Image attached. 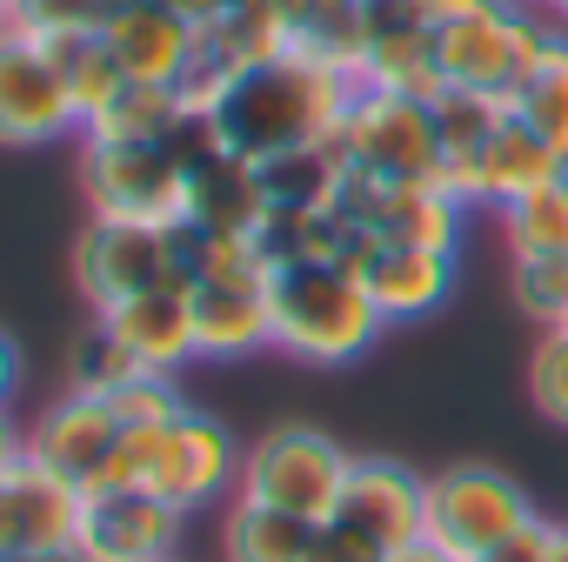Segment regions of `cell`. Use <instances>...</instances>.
<instances>
[{
  "label": "cell",
  "instance_id": "36",
  "mask_svg": "<svg viewBox=\"0 0 568 562\" xmlns=\"http://www.w3.org/2000/svg\"><path fill=\"white\" fill-rule=\"evenodd\" d=\"M28 462V429L14 422V409H0V475Z\"/></svg>",
  "mask_w": 568,
  "mask_h": 562
},
{
  "label": "cell",
  "instance_id": "18",
  "mask_svg": "<svg viewBox=\"0 0 568 562\" xmlns=\"http://www.w3.org/2000/svg\"><path fill=\"white\" fill-rule=\"evenodd\" d=\"M187 309H194V349H201V362H241V355L274 349L267 274L194 281V289H187Z\"/></svg>",
  "mask_w": 568,
  "mask_h": 562
},
{
  "label": "cell",
  "instance_id": "26",
  "mask_svg": "<svg viewBox=\"0 0 568 562\" xmlns=\"http://www.w3.org/2000/svg\"><path fill=\"white\" fill-rule=\"evenodd\" d=\"M187 114V101L174 88H148V81H128L101 114H88L81 141H168L174 121Z\"/></svg>",
  "mask_w": 568,
  "mask_h": 562
},
{
  "label": "cell",
  "instance_id": "6",
  "mask_svg": "<svg viewBox=\"0 0 568 562\" xmlns=\"http://www.w3.org/2000/svg\"><path fill=\"white\" fill-rule=\"evenodd\" d=\"M335 154L368 181H442L435 101L388 94V88H355V101L335 128Z\"/></svg>",
  "mask_w": 568,
  "mask_h": 562
},
{
  "label": "cell",
  "instance_id": "37",
  "mask_svg": "<svg viewBox=\"0 0 568 562\" xmlns=\"http://www.w3.org/2000/svg\"><path fill=\"white\" fill-rule=\"evenodd\" d=\"M14 382H21V349L0 335V409H8V395H14Z\"/></svg>",
  "mask_w": 568,
  "mask_h": 562
},
{
  "label": "cell",
  "instance_id": "16",
  "mask_svg": "<svg viewBox=\"0 0 568 562\" xmlns=\"http://www.w3.org/2000/svg\"><path fill=\"white\" fill-rule=\"evenodd\" d=\"M81 489L41 469L34 455L21 469L0 475V562L28 555V549H74L81 535Z\"/></svg>",
  "mask_w": 568,
  "mask_h": 562
},
{
  "label": "cell",
  "instance_id": "13",
  "mask_svg": "<svg viewBox=\"0 0 568 562\" xmlns=\"http://www.w3.org/2000/svg\"><path fill=\"white\" fill-rule=\"evenodd\" d=\"M121 435H128V422H121L114 395L68 389L61 402H48V409L28 422V455H34L41 469H54L61 482H74L81 495H101Z\"/></svg>",
  "mask_w": 568,
  "mask_h": 562
},
{
  "label": "cell",
  "instance_id": "21",
  "mask_svg": "<svg viewBox=\"0 0 568 562\" xmlns=\"http://www.w3.org/2000/svg\"><path fill=\"white\" fill-rule=\"evenodd\" d=\"M288 54H308L322 68H342L362 81V54H368V8L362 0H267Z\"/></svg>",
  "mask_w": 568,
  "mask_h": 562
},
{
  "label": "cell",
  "instance_id": "33",
  "mask_svg": "<svg viewBox=\"0 0 568 562\" xmlns=\"http://www.w3.org/2000/svg\"><path fill=\"white\" fill-rule=\"evenodd\" d=\"M308 562H395V555H388L382 542H368V535H355L348 522L328 515V522L315 529V542H308Z\"/></svg>",
  "mask_w": 568,
  "mask_h": 562
},
{
  "label": "cell",
  "instance_id": "41",
  "mask_svg": "<svg viewBox=\"0 0 568 562\" xmlns=\"http://www.w3.org/2000/svg\"><path fill=\"white\" fill-rule=\"evenodd\" d=\"M541 14H555V21L568 28V0H541Z\"/></svg>",
  "mask_w": 568,
  "mask_h": 562
},
{
  "label": "cell",
  "instance_id": "23",
  "mask_svg": "<svg viewBox=\"0 0 568 562\" xmlns=\"http://www.w3.org/2000/svg\"><path fill=\"white\" fill-rule=\"evenodd\" d=\"M322 522H302L288 509H267V502H227V522H221V555L227 562H308V542H315Z\"/></svg>",
  "mask_w": 568,
  "mask_h": 562
},
{
  "label": "cell",
  "instance_id": "3",
  "mask_svg": "<svg viewBox=\"0 0 568 562\" xmlns=\"http://www.w3.org/2000/svg\"><path fill=\"white\" fill-rule=\"evenodd\" d=\"M555 21L528 0H475L455 21L435 28V68L442 88L462 94H488V101H515L521 81L541 68V54L555 48Z\"/></svg>",
  "mask_w": 568,
  "mask_h": 562
},
{
  "label": "cell",
  "instance_id": "35",
  "mask_svg": "<svg viewBox=\"0 0 568 562\" xmlns=\"http://www.w3.org/2000/svg\"><path fill=\"white\" fill-rule=\"evenodd\" d=\"M161 8H174L187 28H214L221 14H234V8H241V0H161Z\"/></svg>",
  "mask_w": 568,
  "mask_h": 562
},
{
  "label": "cell",
  "instance_id": "10",
  "mask_svg": "<svg viewBox=\"0 0 568 562\" xmlns=\"http://www.w3.org/2000/svg\"><path fill=\"white\" fill-rule=\"evenodd\" d=\"M234 475H241V449H234V435H227L221 422L181 409L174 422H154V429H148L141 489L161 495V502H174L181 515L207 509L221 489H234Z\"/></svg>",
  "mask_w": 568,
  "mask_h": 562
},
{
  "label": "cell",
  "instance_id": "24",
  "mask_svg": "<svg viewBox=\"0 0 568 562\" xmlns=\"http://www.w3.org/2000/svg\"><path fill=\"white\" fill-rule=\"evenodd\" d=\"M254 168H261L267 208H281V214L335 208V194H342V181H348V161L335 154V141H322V148H295V154H267V161H254Z\"/></svg>",
  "mask_w": 568,
  "mask_h": 562
},
{
  "label": "cell",
  "instance_id": "43",
  "mask_svg": "<svg viewBox=\"0 0 568 562\" xmlns=\"http://www.w3.org/2000/svg\"><path fill=\"white\" fill-rule=\"evenodd\" d=\"M528 8H541V0H528Z\"/></svg>",
  "mask_w": 568,
  "mask_h": 562
},
{
  "label": "cell",
  "instance_id": "8",
  "mask_svg": "<svg viewBox=\"0 0 568 562\" xmlns=\"http://www.w3.org/2000/svg\"><path fill=\"white\" fill-rule=\"evenodd\" d=\"M521 522H535V502L521 495V482H508L488 462H462V469H442L428 482V529H422V542L455 555V562H468V555L495 549L501 535H515Z\"/></svg>",
  "mask_w": 568,
  "mask_h": 562
},
{
  "label": "cell",
  "instance_id": "32",
  "mask_svg": "<svg viewBox=\"0 0 568 562\" xmlns=\"http://www.w3.org/2000/svg\"><path fill=\"white\" fill-rule=\"evenodd\" d=\"M528 389H535V409L568 429V322L561 329H541L535 355H528Z\"/></svg>",
  "mask_w": 568,
  "mask_h": 562
},
{
  "label": "cell",
  "instance_id": "28",
  "mask_svg": "<svg viewBox=\"0 0 568 562\" xmlns=\"http://www.w3.org/2000/svg\"><path fill=\"white\" fill-rule=\"evenodd\" d=\"M54 48V61H61V81H68V94H74V108H81V128H88V114H101L121 88H128V74H121V61H114V48L101 41V28L94 34H68V41H48Z\"/></svg>",
  "mask_w": 568,
  "mask_h": 562
},
{
  "label": "cell",
  "instance_id": "14",
  "mask_svg": "<svg viewBox=\"0 0 568 562\" xmlns=\"http://www.w3.org/2000/svg\"><path fill=\"white\" fill-rule=\"evenodd\" d=\"M187 515L148 489H108L81 502V535L74 549L88 562H174Z\"/></svg>",
  "mask_w": 568,
  "mask_h": 562
},
{
  "label": "cell",
  "instance_id": "20",
  "mask_svg": "<svg viewBox=\"0 0 568 562\" xmlns=\"http://www.w3.org/2000/svg\"><path fill=\"white\" fill-rule=\"evenodd\" d=\"M108 329L128 342V355L148 369V375H181L187 362H201L194 349V309H187V289L168 281V289H148L121 309H101Z\"/></svg>",
  "mask_w": 568,
  "mask_h": 562
},
{
  "label": "cell",
  "instance_id": "2",
  "mask_svg": "<svg viewBox=\"0 0 568 562\" xmlns=\"http://www.w3.org/2000/svg\"><path fill=\"white\" fill-rule=\"evenodd\" d=\"M267 315H274V349L308 369H348L388 329L368 281L348 261H315V254L267 268Z\"/></svg>",
  "mask_w": 568,
  "mask_h": 562
},
{
  "label": "cell",
  "instance_id": "44",
  "mask_svg": "<svg viewBox=\"0 0 568 562\" xmlns=\"http://www.w3.org/2000/svg\"><path fill=\"white\" fill-rule=\"evenodd\" d=\"M108 8H114V0H108Z\"/></svg>",
  "mask_w": 568,
  "mask_h": 562
},
{
  "label": "cell",
  "instance_id": "40",
  "mask_svg": "<svg viewBox=\"0 0 568 562\" xmlns=\"http://www.w3.org/2000/svg\"><path fill=\"white\" fill-rule=\"evenodd\" d=\"M548 562H568V522L555 529V555H548Z\"/></svg>",
  "mask_w": 568,
  "mask_h": 562
},
{
  "label": "cell",
  "instance_id": "9",
  "mask_svg": "<svg viewBox=\"0 0 568 562\" xmlns=\"http://www.w3.org/2000/svg\"><path fill=\"white\" fill-rule=\"evenodd\" d=\"M81 141V108L61 81L48 41L8 28L0 34V148H54Z\"/></svg>",
  "mask_w": 568,
  "mask_h": 562
},
{
  "label": "cell",
  "instance_id": "30",
  "mask_svg": "<svg viewBox=\"0 0 568 562\" xmlns=\"http://www.w3.org/2000/svg\"><path fill=\"white\" fill-rule=\"evenodd\" d=\"M508 289H515V309L535 329H561L568 322V261L521 254V261H508Z\"/></svg>",
  "mask_w": 568,
  "mask_h": 562
},
{
  "label": "cell",
  "instance_id": "7",
  "mask_svg": "<svg viewBox=\"0 0 568 562\" xmlns=\"http://www.w3.org/2000/svg\"><path fill=\"white\" fill-rule=\"evenodd\" d=\"M187 228V221H181ZM181 228H148V221H101L88 214L81 241H74V281H81V295L88 309H121L148 289H168V281H181L187 289V274H181Z\"/></svg>",
  "mask_w": 568,
  "mask_h": 562
},
{
  "label": "cell",
  "instance_id": "17",
  "mask_svg": "<svg viewBox=\"0 0 568 562\" xmlns=\"http://www.w3.org/2000/svg\"><path fill=\"white\" fill-rule=\"evenodd\" d=\"M101 41L114 48L121 74L148 88H181L187 54H194V28L174 8H161V0H114L101 21Z\"/></svg>",
  "mask_w": 568,
  "mask_h": 562
},
{
  "label": "cell",
  "instance_id": "4",
  "mask_svg": "<svg viewBox=\"0 0 568 562\" xmlns=\"http://www.w3.org/2000/svg\"><path fill=\"white\" fill-rule=\"evenodd\" d=\"M348 469H355V455L335 435L288 422V429H267L261 442L241 449L234 495L241 502H267V509H288L302 522H328L342 489H348Z\"/></svg>",
  "mask_w": 568,
  "mask_h": 562
},
{
  "label": "cell",
  "instance_id": "39",
  "mask_svg": "<svg viewBox=\"0 0 568 562\" xmlns=\"http://www.w3.org/2000/svg\"><path fill=\"white\" fill-rule=\"evenodd\" d=\"M395 562H455V555H442V549H428V542H415L408 555H395Z\"/></svg>",
  "mask_w": 568,
  "mask_h": 562
},
{
  "label": "cell",
  "instance_id": "27",
  "mask_svg": "<svg viewBox=\"0 0 568 562\" xmlns=\"http://www.w3.org/2000/svg\"><path fill=\"white\" fill-rule=\"evenodd\" d=\"M515 114L541 134V148L568 168V34H555V48L541 54V68L521 81Z\"/></svg>",
  "mask_w": 568,
  "mask_h": 562
},
{
  "label": "cell",
  "instance_id": "19",
  "mask_svg": "<svg viewBox=\"0 0 568 562\" xmlns=\"http://www.w3.org/2000/svg\"><path fill=\"white\" fill-rule=\"evenodd\" d=\"M355 274L368 281V295L382 309V322H422L448 302L455 289V254L442 248H402V241H375Z\"/></svg>",
  "mask_w": 568,
  "mask_h": 562
},
{
  "label": "cell",
  "instance_id": "25",
  "mask_svg": "<svg viewBox=\"0 0 568 562\" xmlns=\"http://www.w3.org/2000/svg\"><path fill=\"white\" fill-rule=\"evenodd\" d=\"M501 241H508V261H521V254L568 261V168L501 208Z\"/></svg>",
  "mask_w": 568,
  "mask_h": 562
},
{
  "label": "cell",
  "instance_id": "31",
  "mask_svg": "<svg viewBox=\"0 0 568 562\" xmlns=\"http://www.w3.org/2000/svg\"><path fill=\"white\" fill-rule=\"evenodd\" d=\"M108 21V0H14V28L34 41H68V34H94Z\"/></svg>",
  "mask_w": 568,
  "mask_h": 562
},
{
  "label": "cell",
  "instance_id": "12",
  "mask_svg": "<svg viewBox=\"0 0 568 562\" xmlns=\"http://www.w3.org/2000/svg\"><path fill=\"white\" fill-rule=\"evenodd\" d=\"M561 174V161L541 148V134L508 108L475 148H462V154H448L442 161V188L475 214V208H488V214H501L508 201H521L528 188H541V181H555Z\"/></svg>",
  "mask_w": 568,
  "mask_h": 562
},
{
  "label": "cell",
  "instance_id": "38",
  "mask_svg": "<svg viewBox=\"0 0 568 562\" xmlns=\"http://www.w3.org/2000/svg\"><path fill=\"white\" fill-rule=\"evenodd\" d=\"M8 562H88L81 549H28V555H8Z\"/></svg>",
  "mask_w": 568,
  "mask_h": 562
},
{
  "label": "cell",
  "instance_id": "1",
  "mask_svg": "<svg viewBox=\"0 0 568 562\" xmlns=\"http://www.w3.org/2000/svg\"><path fill=\"white\" fill-rule=\"evenodd\" d=\"M355 88L362 81L342 74V68H322L308 54H274V61H254L247 74H234L227 94L207 108V121H214L227 154L267 161V154H295V148L335 141Z\"/></svg>",
  "mask_w": 568,
  "mask_h": 562
},
{
  "label": "cell",
  "instance_id": "29",
  "mask_svg": "<svg viewBox=\"0 0 568 562\" xmlns=\"http://www.w3.org/2000/svg\"><path fill=\"white\" fill-rule=\"evenodd\" d=\"M134 375H148L134 355H128V342L108 329V315H94L74 342H68V389H88V395H114V389H128Z\"/></svg>",
  "mask_w": 568,
  "mask_h": 562
},
{
  "label": "cell",
  "instance_id": "42",
  "mask_svg": "<svg viewBox=\"0 0 568 562\" xmlns=\"http://www.w3.org/2000/svg\"><path fill=\"white\" fill-rule=\"evenodd\" d=\"M14 28V0H0V34H8Z\"/></svg>",
  "mask_w": 568,
  "mask_h": 562
},
{
  "label": "cell",
  "instance_id": "11",
  "mask_svg": "<svg viewBox=\"0 0 568 562\" xmlns=\"http://www.w3.org/2000/svg\"><path fill=\"white\" fill-rule=\"evenodd\" d=\"M335 208L368 228L375 241H402V248H442V254H462V234H468V208L442 188V181H368L348 168Z\"/></svg>",
  "mask_w": 568,
  "mask_h": 562
},
{
  "label": "cell",
  "instance_id": "5",
  "mask_svg": "<svg viewBox=\"0 0 568 562\" xmlns=\"http://www.w3.org/2000/svg\"><path fill=\"white\" fill-rule=\"evenodd\" d=\"M81 188L101 221L181 228L194 208V174L168 141H81Z\"/></svg>",
  "mask_w": 568,
  "mask_h": 562
},
{
  "label": "cell",
  "instance_id": "15",
  "mask_svg": "<svg viewBox=\"0 0 568 562\" xmlns=\"http://www.w3.org/2000/svg\"><path fill=\"white\" fill-rule=\"evenodd\" d=\"M335 522H348L355 535L382 542L388 555H408L428 529V482L402 462H382V455H355L348 469V489L335 502Z\"/></svg>",
  "mask_w": 568,
  "mask_h": 562
},
{
  "label": "cell",
  "instance_id": "34",
  "mask_svg": "<svg viewBox=\"0 0 568 562\" xmlns=\"http://www.w3.org/2000/svg\"><path fill=\"white\" fill-rule=\"evenodd\" d=\"M555 555V522H521L515 535H501L495 549H481V555H468V562H548Z\"/></svg>",
  "mask_w": 568,
  "mask_h": 562
},
{
  "label": "cell",
  "instance_id": "22",
  "mask_svg": "<svg viewBox=\"0 0 568 562\" xmlns=\"http://www.w3.org/2000/svg\"><path fill=\"white\" fill-rule=\"evenodd\" d=\"M194 228L207 234H254L267 221V188H261V168L241 161V154H214L201 174H194V208H187Z\"/></svg>",
  "mask_w": 568,
  "mask_h": 562
}]
</instances>
